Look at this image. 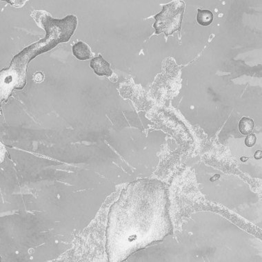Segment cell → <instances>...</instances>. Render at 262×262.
Wrapping results in <instances>:
<instances>
[{
	"label": "cell",
	"mask_w": 262,
	"mask_h": 262,
	"mask_svg": "<svg viewBox=\"0 0 262 262\" xmlns=\"http://www.w3.org/2000/svg\"><path fill=\"white\" fill-rule=\"evenodd\" d=\"M73 53L76 58L80 60L89 59L91 55L90 48L83 41H79L73 46Z\"/></svg>",
	"instance_id": "obj_2"
},
{
	"label": "cell",
	"mask_w": 262,
	"mask_h": 262,
	"mask_svg": "<svg viewBox=\"0 0 262 262\" xmlns=\"http://www.w3.org/2000/svg\"><path fill=\"white\" fill-rule=\"evenodd\" d=\"M254 128V122L248 117H244L241 119L239 123V130L242 135L251 134Z\"/></svg>",
	"instance_id": "obj_4"
},
{
	"label": "cell",
	"mask_w": 262,
	"mask_h": 262,
	"mask_svg": "<svg viewBox=\"0 0 262 262\" xmlns=\"http://www.w3.org/2000/svg\"><path fill=\"white\" fill-rule=\"evenodd\" d=\"M43 79H44V75L40 72L37 73L34 76V81H37V82H41V81L43 80Z\"/></svg>",
	"instance_id": "obj_6"
},
{
	"label": "cell",
	"mask_w": 262,
	"mask_h": 262,
	"mask_svg": "<svg viewBox=\"0 0 262 262\" xmlns=\"http://www.w3.org/2000/svg\"><path fill=\"white\" fill-rule=\"evenodd\" d=\"M256 141H257V138H256L255 135H254V134L250 135L246 138L245 144L248 147H252V146H253L254 144H255Z\"/></svg>",
	"instance_id": "obj_5"
},
{
	"label": "cell",
	"mask_w": 262,
	"mask_h": 262,
	"mask_svg": "<svg viewBox=\"0 0 262 262\" xmlns=\"http://www.w3.org/2000/svg\"><path fill=\"white\" fill-rule=\"evenodd\" d=\"M254 159H261V157H262V151L261 150H257L255 153H254Z\"/></svg>",
	"instance_id": "obj_7"
},
{
	"label": "cell",
	"mask_w": 262,
	"mask_h": 262,
	"mask_svg": "<svg viewBox=\"0 0 262 262\" xmlns=\"http://www.w3.org/2000/svg\"><path fill=\"white\" fill-rule=\"evenodd\" d=\"M90 67L98 76L110 77L113 74L110 67V64L106 61L102 55H99L97 57L93 58L91 60Z\"/></svg>",
	"instance_id": "obj_1"
},
{
	"label": "cell",
	"mask_w": 262,
	"mask_h": 262,
	"mask_svg": "<svg viewBox=\"0 0 262 262\" xmlns=\"http://www.w3.org/2000/svg\"><path fill=\"white\" fill-rule=\"evenodd\" d=\"M247 160H248V158L246 157H241V162H245L246 161H247Z\"/></svg>",
	"instance_id": "obj_9"
},
{
	"label": "cell",
	"mask_w": 262,
	"mask_h": 262,
	"mask_svg": "<svg viewBox=\"0 0 262 262\" xmlns=\"http://www.w3.org/2000/svg\"><path fill=\"white\" fill-rule=\"evenodd\" d=\"M219 178H220V175L219 174H216V175H215L213 177H212L211 179H210V181L211 182L217 181V180H218Z\"/></svg>",
	"instance_id": "obj_8"
},
{
	"label": "cell",
	"mask_w": 262,
	"mask_h": 262,
	"mask_svg": "<svg viewBox=\"0 0 262 262\" xmlns=\"http://www.w3.org/2000/svg\"><path fill=\"white\" fill-rule=\"evenodd\" d=\"M214 15L211 11L208 10H197V21L201 26H207L213 21Z\"/></svg>",
	"instance_id": "obj_3"
}]
</instances>
